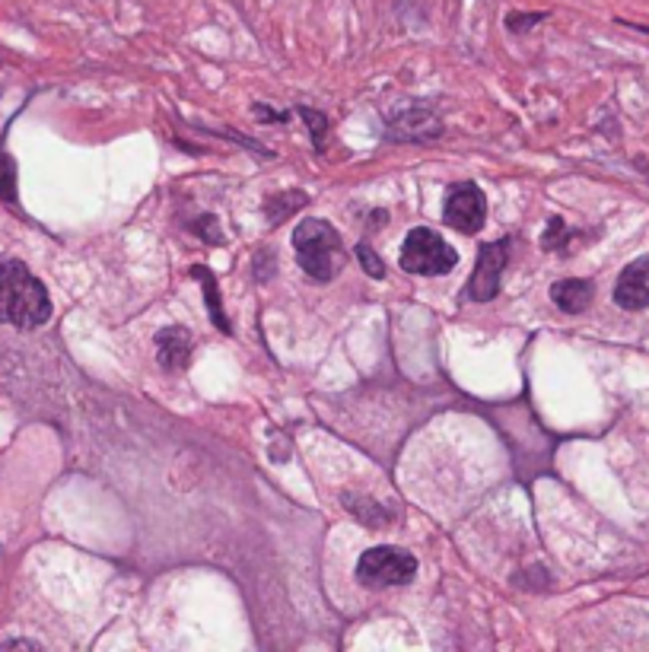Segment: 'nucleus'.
Returning <instances> with one entry per match:
<instances>
[{
	"instance_id": "f8f14e48",
	"label": "nucleus",
	"mask_w": 649,
	"mask_h": 652,
	"mask_svg": "<svg viewBox=\"0 0 649 652\" xmlns=\"http://www.w3.org/2000/svg\"><path fill=\"white\" fill-rule=\"evenodd\" d=\"M192 277L204 284V294H207V309H210V319H214V325L220 328L224 334H229L227 312H224V306H220V294H217V281H214V274H210L204 264H195V267H192Z\"/></svg>"
},
{
	"instance_id": "2eb2a0df",
	"label": "nucleus",
	"mask_w": 649,
	"mask_h": 652,
	"mask_svg": "<svg viewBox=\"0 0 649 652\" xmlns=\"http://www.w3.org/2000/svg\"><path fill=\"white\" fill-rule=\"evenodd\" d=\"M357 259H360V264H363V271H366L369 277H376V281H383V277H386V264H383V259H379V255H373L369 242H360Z\"/></svg>"
},
{
	"instance_id": "6ab92c4d",
	"label": "nucleus",
	"mask_w": 649,
	"mask_h": 652,
	"mask_svg": "<svg viewBox=\"0 0 649 652\" xmlns=\"http://www.w3.org/2000/svg\"><path fill=\"white\" fill-rule=\"evenodd\" d=\"M0 647H23V650H38V643H30V640H3Z\"/></svg>"
},
{
	"instance_id": "dca6fc26",
	"label": "nucleus",
	"mask_w": 649,
	"mask_h": 652,
	"mask_svg": "<svg viewBox=\"0 0 649 652\" xmlns=\"http://www.w3.org/2000/svg\"><path fill=\"white\" fill-rule=\"evenodd\" d=\"M299 115L306 118V125L312 128V140H316V147L322 150V144H324V115H319V112H312V108H299Z\"/></svg>"
},
{
	"instance_id": "7ed1b4c3",
	"label": "nucleus",
	"mask_w": 649,
	"mask_h": 652,
	"mask_svg": "<svg viewBox=\"0 0 649 652\" xmlns=\"http://www.w3.org/2000/svg\"><path fill=\"white\" fill-rule=\"evenodd\" d=\"M401 271L418 277H443L458 264V252L436 232V229L418 227L405 236L401 245Z\"/></svg>"
},
{
	"instance_id": "20e7f679",
	"label": "nucleus",
	"mask_w": 649,
	"mask_h": 652,
	"mask_svg": "<svg viewBox=\"0 0 649 652\" xmlns=\"http://www.w3.org/2000/svg\"><path fill=\"white\" fill-rule=\"evenodd\" d=\"M418 576V557L401 548H369L357 563V580L366 588H398L408 586Z\"/></svg>"
},
{
	"instance_id": "4468645a",
	"label": "nucleus",
	"mask_w": 649,
	"mask_h": 652,
	"mask_svg": "<svg viewBox=\"0 0 649 652\" xmlns=\"http://www.w3.org/2000/svg\"><path fill=\"white\" fill-rule=\"evenodd\" d=\"M0 197L3 201H16V169L7 153H0Z\"/></svg>"
},
{
	"instance_id": "6e6552de",
	"label": "nucleus",
	"mask_w": 649,
	"mask_h": 652,
	"mask_svg": "<svg viewBox=\"0 0 649 652\" xmlns=\"http://www.w3.org/2000/svg\"><path fill=\"white\" fill-rule=\"evenodd\" d=\"M391 137L398 140H426V137H436L440 134V122L433 118L430 108L423 105H408L401 112H395L389 118Z\"/></svg>"
},
{
	"instance_id": "423d86ee",
	"label": "nucleus",
	"mask_w": 649,
	"mask_h": 652,
	"mask_svg": "<svg viewBox=\"0 0 649 652\" xmlns=\"http://www.w3.org/2000/svg\"><path fill=\"white\" fill-rule=\"evenodd\" d=\"M510 261V239H497V242H485L478 252V264L471 281L465 284V299L471 302H490L493 296L500 294L503 284V267Z\"/></svg>"
},
{
	"instance_id": "a211bd4d",
	"label": "nucleus",
	"mask_w": 649,
	"mask_h": 652,
	"mask_svg": "<svg viewBox=\"0 0 649 652\" xmlns=\"http://www.w3.org/2000/svg\"><path fill=\"white\" fill-rule=\"evenodd\" d=\"M522 16H525V13H522ZM542 20H545V13H528L525 20H520V13H513V16L506 20V26H510L513 33H525V30H532V26L542 23Z\"/></svg>"
},
{
	"instance_id": "f3484780",
	"label": "nucleus",
	"mask_w": 649,
	"mask_h": 652,
	"mask_svg": "<svg viewBox=\"0 0 649 652\" xmlns=\"http://www.w3.org/2000/svg\"><path fill=\"white\" fill-rule=\"evenodd\" d=\"M195 232H197V236H204V239H207V242H210V245H217V242H220V239H224V236H220V232H217V220H214V217H210V214H207V217H201V220H197V224H195Z\"/></svg>"
},
{
	"instance_id": "1a4fd4ad",
	"label": "nucleus",
	"mask_w": 649,
	"mask_h": 652,
	"mask_svg": "<svg viewBox=\"0 0 649 652\" xmlns=\"http://www.w3.org/2000/svg\"><path fill=\"white\" fill-rule=\"evenodd\" d=\"M192 347H195V341H192L189 328L172 325L162 328L157 334V359H160L162 369H172V373L185 369L189 359H192Z\"/></svg>"
},
{
	"instance_id": "ddd939ff",
	"label": "nucleus",
	"mask_w": 649,
	"mask_h": 652,
	"mask_svg": "<svg viewBox=\"0 0 649 652\" xmlns=\"http://www.w3.org/2000/svg\"><path fill=\"white\" fill-rule=\"evenodd\" d=\"M344 506L357 516L366 528H383L389 522V513L376 503V500H366V496H354V493H344Z\"/></svg>"
},
{
	"instance_id": "f257e3e1",
	"label": "nucleus",
	"mask_w": 649,
	"mask_h": 652,
	"mask_svg": "<svg viewBox=\"0 0 649 652\" xmlns=\"http://www.w3.org/2000/svg\"><path fill=\"white\" fill-rule=\"evenodd\" d=\"M52 319V299L45 284L23 261H0V322L33 331Z\"/></svg>"
},
{
	"instance_id": "39448f33",
	"label": "nucleus",
	"mask_w": 649,
	"mask_h": 652,
	"mask_svg": "<svg viewBox=\"0 0 649 652\" xmlns=\"http://www.w3.org/2000/svg\"><path fill=\"white\" fill-rule=\"evenodd\" d=\"M443 220L446 227L458 229L462 236H475L481 232L487 220V197L475 182H458L446 192L443 201Z\"/></svg>"
},
{
	"instance_id": "0eeeda50",
	"label": "nucleus",
	"mask_w": 649,
	"mask_h": 652,
	"mask_svg": "<svg viewBox=\"0 0 649 652\" xmlns=\"http://www.w3.org/2000/svg\"><path fill=\"white\" fill-rule=\"evenodd\" d=\"M615 302L624 312L649 309V255L630 261L615 284Z\"/></svg>"
},
{
	"instance_id": "9b49d317",
	"label": "nucleus",
	"mask_w": 649,
	"mask_h": 652,
	"mask_svg": "<svg viewBox=\"0 0 649 652\" xmlns=\"http://www.w3.org/2000/svg\"><path fill=\"white\" fill-rule=\"evenodd\" d=\"M306 204H309V195H306V192H284V195L267 197V201H264L267 224H271V227H277V224L291 220L293 214H296L299 207H306Z\"/></svg>"
},
{
	"instance_id": "f03ea898",
	"label": "nucleus",
	"mask_w": 649,
	"mask_h": 652,
	"mask_svg": "<svg viewBox=\"0 0 649 652\" xmlns=\"http://www.w3.org/2000/svg\"><path fill=\"white\" fill-rule=\"evenodd\" d=\"M293 249H296L299 267L319 284L334 281L348 264V252H344L338 229L324 220H316V217L299 220V227L293 232Z\"/></svg>"
},
{
	"instance_id": "9d476101",
	"label": "nucleus",
	"mask_w": 649,
	"mask_h": 652,
	"mask_svg": "<svg viewBox=\"0 0 649 652\" xmlns=\"http://www.w3.org/2000/svg\"><path fill=\"white\" fill-rule=\"evenodd\" d=\"M592 296H595V284L585 281V277H567V281H557L551 287L554 306L567 316H580L592 306Z\"/></svg>"
}]
</instances>
